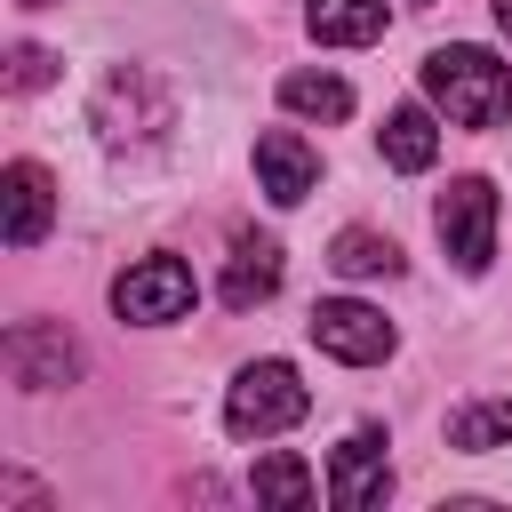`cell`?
Instances as JSON below:
<instances>
[{
	"instance_id": "obj_5",
	"label": "cell",
	"mask_w": 512,
	"mask_h": 512,
	"mask_svg": "<svg viewBox=\"0 0 512 512\" xmlns=\"http://www.w3.org/2000/svg\"><path fill=\"white\" fill-rule=\"evenodd\" d=\"M192 296H200V280H192L184 256H144V264H128V272L112 280V312L136 320V328H168V320H184Z\"/></svg>"
},
{
	"instance_id": "obj_9",
	"label": "cell",
	"mask_w": 512,
	"mask_h": 512,
	"mask_svg": "<svg viewBox=\"0 0 512 512\" xmlns=\"http://www.w3.org/2000/svg\"><path fill=\"white\" fill-rule=\"evenodd\" d=\"M56 224V176L40 160H8L0 168V240L8 248H40Z\"/></svg>"
},
{
	"instance_id": "obj_20",
	"label": "cell",
	"mask_w": 512,
	"mask_h": 512,
	"mask_svg": "<svg viewBox=\"0 0 512 512\" xmlns=\"http://www.w3.org/2000/svg\"><path fill=\"white\" fill-rule=\"evenodd\" d=\"M16 8H56V0H16Z\"/></svg>"
},
{
	"instance_id": "obj_1",
	"label": "cell",
	"mask_w": 512,
	"mask_h": 512,
	"mask_svg": "<svg viewBox=\"0 0 512 512\" xmlns=\"http://www.w3.org/2000/svg\"><path fill=\"white\" fill-rule=\"evenodd\" d=\"M424 104L456 128H504L512 120V64H496L488 48H432L424 56Z\"/></svg>"
},
{
	"instance_id": "obj_11",
	"label": "cell",
	"mask_w": 512,
	"mask_h": 512,
	"mask_svg": "<svg viewBox=\"0 0 512 512\" xmlns=\"http://www.w3.org/2000/svg\"><path fill=\"white\" fill-rule=\"evenodd\" d=\"M272 288H280V240L240 232V240H232V264H224V280H216V296H224L232 312H256Z\"/></svg>"
},
{
	"instance_id": "obj_16",
	"label": "cell",
	"mask_w": 512,
	"mask_h": 512,
	"mask_svg": "<svg viewBox=\"0 0 512 512\" xmlns=\"http://www.w3.org/2000/svg\"><path fill=\"white\" fill-rule=\"evenodd\" d=\"M280 112H296V120H352V88L336 72H288L280 80Z\"/></svg>"
},
{
	"instance_id": "obj_18",
	"label": "cell",
	"mask_w": 512,
	"mask_h": 512,
	"mask_svg": "<svg viewBox=\"0 0 512 512\" xmlns=\"http://www.w3.org/2000/svg\"><path fill=\"white\" fill-rule=\"evenodd\" d=\"M48 80H56V56H48V48H32V40H24V48H8V88H24V96H32V88H48Z\"/></svg>"
},
{
	"instance_id": "obj_3",
	"label": "cell",
	"mask_w": 512,
	"mask_h": 512,
	"mask_svg": "<svg viewBox=\"0 0 512 512\" xmlns=\"http://www.w3.org/2000/svg\"><path fill=\"white\" fill-rule=\"evenodd\" d=\"M312 392L288 360H248L232 384H224V432L232 440H280L288 424H304Z\"/></svg>"
},
{
	"instance_id": "obj_13",
	"label": "cell",
	"mask_w": 512,
	"mask_h": 512,
	"mask_svg": "<svg viewBox=\"0 0 512 512\" xmlns=\"http://www.w3.org/2000/svg\"><path fill=\"white\" fill-rule=\"evenodd\" d=\"M384 160H392L400 176H424V168L440 160V112H432V104H400V112L384 120Z\"/></svg>"
},
{
	"instance_id": "obj_15",
	"label": "cell",
	"mask_w": 512,
	"mask_h": 512,
	"mask_svg": "<svg viewBox=\"0 0 512 512\" xmlns=\"http://www.w3.org/2000/svg\"><path fill=\"white\" fill-rule=\"evenodd\" d=\"M328 264H336L344 280H392V272H400V248H392L384 232H368V224H344V232L328 240Z\"/></svg>"
},
{
	"instance_id": "obj_8",
	"label": "cell",
	"mask_w": 512,
	"mask_h": 512,
	"mask_svg": "<svg viewBox=\"0 0 512 512\" xmlns=\"http://www.w3.org/2000/svg\"><path fill=\"white\" fill-rule=\"evenodd\" d=\"M392 496V456H384V432L360 424L336 456H328V504L336 512H376Z\"/></svg>"
},
{
	"instance_id": "obj_14",
	"label": "cell",
	"mask_w": 512,
	"mask_h": 512,
	"mask_svg": "<svg viewBox=\"0 0 512 512\" xmlns=\"http://www.w3.org/2000/svg\"><path fill=\"white\" fill-rule=\"evenodd\" d=\"M448 448L464 456H488V448H512V392H488V400H464L448 416Z\"/></svg>"
},
{
	"instance_id": "obj_19",
	"label": "cell",
	"mask_w": 512,
	"mask_h": 512,
	"mask_svg": "<svg viewBox=\"0 0 512 512\" xmlns=\"http://www.w3.org/2000/svg\"><path fill=\"white\" fill-rule=\"evenodd\" d=\"M496 32H504V40H512V0H496Z\"/></svg>"
},
{
	"instance_id": "obj_4",
	"label": "cell",
	"mask_w": 512,
	"mask_h": 512,
	"mask_svg": "<svg viewBox=\"0 0 512 512\" xmlns=\"http://www.w3.org/2000/svg\"><path fill=\"white\" fill-rule=\"evenodd\" d=\"M432 232L456 256V272H488L496 264V184L488 176H456L440 192V208H432Z\"/></svg>"
},
{
	"instance_id": "obj_17",
	"label": "cell",
	"mask_w": 512,
	"mask_h": 512,
	"mask_svg": "<svg viewBox=\"0 0 512 512\" xmlns=\"http://www.w3.org/2000/svg\"><path fill=\"white\" fill-rule=\"evenodd\" d=\"M248 488H256V504H288V512L320 496L312 464H304V456H288V448H264V456H256V480H248Z\"/></svg>"
},
{
	"instance_id": "obj_6",
	"label": "cell",
	"mask_w": 512,
	"mask_h": 512,
	"mask_svg": "<svg viewBox=\"0 0 512 512\" xmlns=\"http://www.w3.org/2000/svg\"><path fill=\"white\" fill-rule=\"evenodd\" d=\"M0 360H8V376H16L24 392L80 384V368H88V352L72 344V328H64V320H16V328H8V344H0Z\"/></svg>"
},
{
	"instance_id": "obj_2",
	"label": "cell",
	"mask_w": 512,
	"mask_h": 512,
	"mask_svg": "<svg viewBox=\"0 0 512 512\" xmlns=\"http://www.w3.org/2000/svg\"><path fill=\"white\" fill-rule=\"evenodd\" d=\"M88 120H96L104 152H152V144L176 128V96L160 88V72H152V64H112V72L96 80Z\"/></svg>"
},
{
	"instance_id": "obj_10",
	"label": "cell",
	"mask_w": 512,
	"mask_h": 512,
	"mask_svg": "<svg viewBox=\"0 0 512 512\" xmlns=\"http://www.w3.org/2000/svg\"><path fill=\"white\" fill-rule=\"evenodd\" d=\"M312 184H320V152H312L296 128H264V136H256V192H264L272 208H296Z\"/></svg>"
},
{
	"instance_id": "obj_7",
	"label": "cell",
	"mask_w": 512,
	"mask_h": 512,
	"mask_svg": "<svg viewBox=\"0 0 512 512\" xmlns=\"http://www.w3.org/2000/svg\"><path fill=\"white\" fill-rule=\"evenodd\" d=\"M312 344L328 352V360H344V368H376V360H392V320L376 312V304H360V296H328V304H312Z\"/></svg>"
},
{
	"instance_id": "obj_12",
	"label": "cell",
	"mask_w": 512,
	"mask_h": 512,
	"mask_svg": "<svg viewBox=\"0 0 512 512\" xmlns=\"http://www.w3.org/2000/svg\"><path fill=\"white\" fill-rule=\"evenodd\" d=\"M384 24H392L384 0H304V32L328 48H368V40H384Z\"/></svg>"
}]
</instances>
